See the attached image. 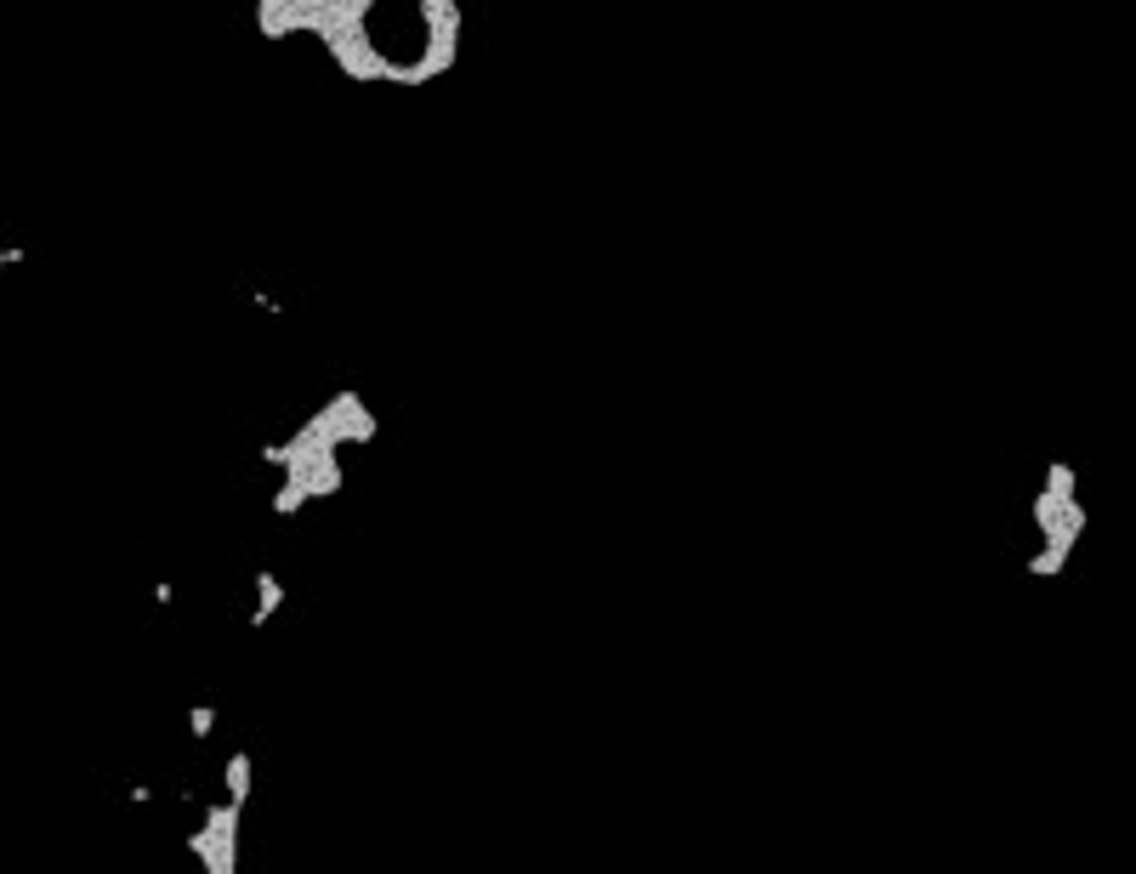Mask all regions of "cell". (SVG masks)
Listing matches in <instances>:
<instances>
[{
	"instance_id": "1",
	"label": "cell",
	"mask_w": 1136,
	"mask_h": 874,
	"mask_svg": "<svg viewBox=\"0 0 1136 874\" xmlns=\"http://www.w3.org/2000/svg\"><path fill=\"white\" fill-rule=\"evenodd\" d=\"M245 784H250V755H233L227 761V800L245 806Z\"/></svg>"
},
{
	"instance_id": "2",
	"label": "cell",
	"mask_w": 1136,
	"mask_h": 874,
	"mask_svg": "<svg viewBox=\"0 0 1136 874\" xmlns=\"http://www.w3.org/2000/svg\"><path fill=\"white\" fill-rule=\"evenodd\" d=\"M211 727H216V716H211V704H199V710H193V738H205Z\"/></svg>"
},
{
	"instance_id": "3",
	"label": "cell",
	"mask_w": 1136,
	"mask_h": 874,
	"mask_svg": "<svg viewBox=\"0 0 1136 874\" xmlns=\"http://www.w3.org/2000/svg\"><path fill=\"white\" fill-rule=\"evenodd\" d=\"M7 261H18V250H0V267H7Z\"/></svg>"
}]
</instances>
